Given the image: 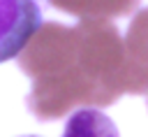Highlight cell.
<instances>
[{
    "label": "cell",
    "mask_w": 148,
    "mask_h": 137,
    "mask_svg": "<svg viewBox=\"0 0 148 137\" xmlns=\"http://www.w3.org/2000/svg\"><path fill=\"white\" fill-rule=\"evenodd\" d=\"M16 60L32 81L25 104L39 121H56L81 104L109 107L123 95L125 46L106 19L42 23Z\"/></svg>",
    "instance_id": "1"
},
{
    "label": "cell",
    "mask_w": 148,
    "mask_h": 137,
    "mask_svg": "<svg viewBox=\"0 0 148 137\" xmlns=\"http://www.w3.org/2000/svg\"><path fill=\"white\" fill-rule=\"evenodd\" d=\"M39 26L42 9L35 0H0V63L18 58Z\"/></svg>",
    "instance_id": "2"
},
{
    "label": "cell",
    "mask_w": 148,
    "mask_h": 137,
    "mask_svg": "<svg viewBox=\"0 0 148 137\" xmlns=\"http://www.w3.org/2000/svg\"><path fill=\"white\" fill-rule=\"evenodd\" d=\"M123 46V93L143 95L148 93V7L139 9L130 21Z\"/></svg>",
    "instance_id": "3"
},
{
    "label": "cell",
    "mask_w": 148,
    "mask_h": 137,
    "mask_svg": "<svg viewBox=\"0 0 148 137\" xmlns=\"http://www.w3.org/2000/svg\"><path fill=\"white\" fill-rule=\"evenodd\" d=\"M53 7L76 19H118L136 12L141 0H49Z\"/></svg>",
    "instance_id": "4"
},
{
    "label": "cell",
    "mask_w": 148,
    "mask_h": 137,
    "mask_svg": "<svg viewBox=\"0 0 148 137\" xmlns=\"http://www.w3.org/2000/svg\"><path fill=\"white\" fill-rule=\"evenodd\" d=\"M62 137H120V132L99 107H79L69 111Z\"/></svg>",
    "instance_id": "5"
},
{
    "label": "cell",
    "mask_w": 148,
    "mask_h": 137,
    "mask_svg": "<svg viewBox=\"0 0 148 137\" xmlns=\"http://www.w3.org/2000/svg\"><path fill=\"white\" fill-rule=\"evenodd\" d=\"M18 137H39V135H18Z\"/></svg>",
    "instance_id": "6"
}]
</instances>
